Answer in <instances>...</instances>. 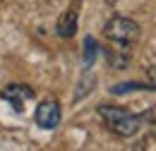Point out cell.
I'll use <instances>...</instances> for the list:
<instances>
[{
  "label": "cell",
  "instance_id": "cell-1",
  "mask_svg": "<svg viewBox=\"0 0 156 151\" xmlns=\"http://www.w3.org/2000/svg\"><path fill=\"white\" fill-rule=\"evenodd\" d=\"M98 115L103 118L106 127L118 137H135L144 120V115L130 113L127 108H120V106H98Z\"/></svg>",
  "mask_w": 156,
  "mask_h": 151
},
{
  "label": "cell",
  "instance_id": "cell-2",
  "mask_svg": "<svg viewBox=\"0 0 156 151\" xmlns=\"http://www.w3.org/2000/svg\"><path fill=\"white\" fill-rule=\"evenodd\" d=\"M139 24H137L135 19L130 17H122V15H115V17H111L106 22V26H103V36L108 38V41H113L115 46H132L137 38H139Z\"/></svg>",
  "mask_w": 156,
  "mask_h": 151
},
{
  "label": "cell",
  "instance_id": "cell-3",
  "mask_svg": "<svg viewBox=\"0 0 156 151\" xmlns=\"http://www.w3.org/2000/svg\"><path fill=\"white\" fill-rule=\"evenodd\" d=\"M34 120L41 130H55L62 120V111H60V103L55 98H46L36 106V113H34Z\"/></svg>",
  "mask_w": 156,
  "mask_h": 151
},
{
  "label": "cell",
  "instance_id": "cell-4",
  "mask_svg": "<svg viewBox=\"0 0 156 151\" xmlns=\"http://www.w3.org/2000/svg\"><path fill=\"white\" fill-rule=\"evenodd\" d=\"M0 96H2V101H7L17 113H22V111H24V106H27V101H31V98H34V89H31V86H27V84L15 82V84H7V86L0 91Z\"/></svg>",
  "mask_w": 156,
  "mask_h": 151
},
{
  "label": "cell",
  "instance_id": "cell-5",
  "mask_svg": "<svg viewBox=\"0 0 156 151\" xmlns=\"http://www.w3.org/2000/svg\"><path fill=\"white\" fill-rule=\"evenodd\" d=\"M77 10H67L62 17L58 19V26H55V31H58L60 38H72L77 34Z\"/></svg>",
  "mask_w": 156,
  "mask_h": 151
},
{
  "label": "cell",
  "instance_id": "cell-6",
  "mask_svg": "<svg viewBox=\"0 0 156 151\" xmlns=\"http://www.w3.org/2000/svg\"><path fill=\"white\" fill-rule=\"evenodd\" d=\"M96 53H98L96 38L87 36V38H84V53H82V62H84V67H87V70H89V67L96 62Z\"/></svg>",
  "mask_w": 156,
  "mask_h": 151
},
{
  "label": "cell",
  "instance_id": "cell-7",
  "mask_svg": "<svg viewBox=\"0 0 156 151\" xmlns=\"http://www.w3.org/2000/svg\"><path fill=\"white\" fill-rule=\"evenodd\" d=\"M139 89H149L147 82H127V84H115L111 91L113 94H125V91H139Z\"/></svg>",
  "mask_w": 156,
  "mask_h": 151
},
{
  "label": "cell",
  "instance_id": "cell-8",
  "mask_svg": "<svg viewBox=\"0 0 156 151\" xmlns=\"http://www.w3.org/2000/svg\"><path fill=\"white\" fill-rule=\"evenodd\" d=\"M106 55H108V62H111L115 70H122V67L127 65V55H125V53H111V51H108Z\"/></svg>",
  "mask_w": 156,
  "mask_h": 151
},
{
  "label": "cell",
  "instance_id": "cell-9",
  "mask_svg": "<svg viewBox=\"0 0 156 151\" xmlns=\"http://www.w3.org/2000/svg\"><path fill=\"white\" fill-rule=\"evenodd\" d=\"M89 89H94V77H82V84H79V89H77V98H82V94H87Z\"/></svg>",
  "mask_w": 156,
  "mask_h": 151
},
{
  "label": "cell",
  "instance_id": "cell-10",
  "mask_svg": "<svg viewBox=\"0 0 156 151\" xmlns=\"http://www.w3.org/2000/svg\"><path fill=\"white\" fill-rule=\"evenodd\" d=\"M147 84H149V89H156V65H151L149 70H147Z\"/></svg>",
  "mask_w": 156,
  "mask_h": 151
}]
</instances>
